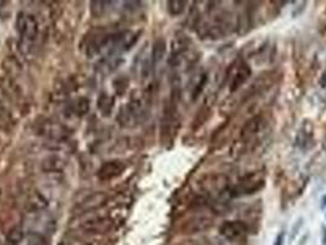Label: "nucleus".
<instances>
[{"label":"nucleus","mask_w":326,"mask_h":245,"mask_svg":"<svg viewBox=\"0 0 326 245\" xmlns=\"http://www.w3.org/2000/svg\"><path fill=\"white\" fill-rule=\"evenodd\" d=\"M145 114V107L142 99H131L127 106L120 109L118 114V121L123 128H134L142 120Z\"/></svg>","instance_id":"nucleus-3"},{"label":"nucleus","mask_w":326,"mask_h":245,"mask_svg":"<svg viewBox=\"0 0 326 245\" xmlns=\"http://www.w3.org/2000/svg\"><path fill=\"white\" fill-rule=\"evenodd\" d=\"M27 245H49V243L44 235L32 232L27 235Z\"/></svg>","instance_id":"nucleus-20"},{"label":"nucleus","mask_w":326,"mask_h":245,"mask_svg":"<svg viewBox=\"0 0 326 245\" xmlns=\"http://www.w3.org/2000/svg\"><path fill=\"white\" fill-rule=\"evenodd\" d=\"M323 244L326 245V227L324 228V232H323Z\"/></svg>","instance_id":"nucleus-26"},{"label":"nucleus","mask_w":326,"mask_h":245,"mask_svg":"<svg viewBox=\"0 0 326 245\" xmlns=\"http://www.w3.org/2000/svg\"><path fill=\"white\" fill-rule=\"evenodd\" d=\"M16 30L20 36L21 47L25 52H31L38 36V22L31 14L20 13L16 18Z\"/></svg>","instance_id":"nucleus-1"},{"label":"nucleus","mask_w":326,"mask_h":245,"mask_svg":"<svg viewBox=\"0 0 326 245\" xmlns=\"http://www.w3.org/2000/svg\"><path fill=\"white\" fill-rule=\"evenodd\" d=\"M166 52H167V45H166V41L159 38L154 42L153 48H152V54H151V60H152V65L156 67L158 65L159 63L163 60L165 58Z\"/></svg>","instance_id":"nucleus-14"},{"label":"nucleus","mask_w":326,"mask_h":245,"mask_svg":"<svg viewBox=\"0 0 326 245\" xmlns=\"http://www.w3.org/2000/svg\"><path fill=\"white\" fill-rule=\"evenodd\" d=\"M125 164L120 161H109L102 164L97 176L101 180H112L124 172Z\"/></svg>","instance_id":"nucleus-8"},{"label":"nucleus","mask_w":326,"mask_h":245,"mask_svg":"<svg viewBox=\"0 0 326 245\" xmlns=\"http://www.w3.org/2000/svg\"><path fill=\"white\" fill-rule=\"evenodd\" d=\"M248 225L243 221H228L219 228V233L229 242H238L248 234Z\"/></svg>","instance_id":"nucleus-6"},{"label":"nucleus","mask_w":326,"mask_h":245,"mask_svg":"<svg viewBox=\"0 0 326 245\" xmlns=\"http://www.w3.org/2000/svg\"><path fill=\"white\" fill-rule=\"evenodd\" d=\"M125 9H128V10H137V9L141 6V3L140 1H125Z\"/></svg>","instance_id":"nucleus-23"},{"label":"nucleus","mask_w":326,"mask_h":245,"mask_svg":"<svg viewBox=\"0 0 326 245\" xmlns=\"http://www.w3.org/2000/svg\"><path fill=\"white\" fill-rule=\"evenodd\" d=\"M320 86L321 87H326V70L324 71L323 76H321V79H320Z\"/></svg>","instance_id":"nucleus-25"},{"label":"nucleus","mask_w":326,"mask_h":245,"mask_svg":"<svg viewBox=\"0 0 326 245\" xmlns=\"http://www.w3.org/2000/svg\"><path fill=\"white\" fill-rule=\"evenodd\" d=\"M187 9V1L184 0H170L167 3V10L172 16H179Z\"/></svg>","instance_id":"nucleus-17"},{"label":"nucleus","mask_w":326,"mask_h":245,"mask_svg":"<svg viewBox=\"0 0 326 245\" xmlns=\"http://www.w3.org/2000/svg\"><path fill=\"white\" fill-rule=\"evenodd\" d=\"M98 108L103 115H109L113 108V99L106 93L101 94L100 99H98Z\"/></svg>","instance_id":"nucleus-18"},{"label":"nucleus","mask_w":326,"mask_h":245,"mask_svg":"<svg viewBox=\"0 0 326 245\" xmlns=\"http://www.w3.org/2000/svg\"><path fill=\"white\" fill-rule=\"evenodd\" d=\"M326 206V195L321 199V208H325Z\"/></svg>","instance_id":"nucleus-27"},{"label":"nucleus","mask_w":326,"mask_h":245,"mask_svg":"<svg viewBox=\"0 0 326 245\" xmlns=\"http://www.w3.org/2000/svg\"><path fill=\"white\" fill-rule=\"evenodd\" d=\"M48 205H49L48 200L40 191H35V193L31 194L27 200V207L30 208L31 212H37V211L44 210V208L48 207Z\"/></svg>","instance_id":"nucleus-12"},{"label":"nucleus","mask_w":326,"mask_h":245,"mask_svg":"<svg viewBox=\"0 0 326 245\" xmlns=\"http://www.w3.org/2000/svg\"><path fill=\"white\" fill-rule=\"evenodd\" d=\"M214 225V220L206 216H199V217L190 218L183 225V232L187 234H196L209 230Z\"/></svg>","instance_id":"nucleus-7"},{"label":"nucleus","mask_w":326,"mask_h":245,"mask_svg":"<svg viewBox=\"0 0 326 245\" xmlns=\"http://www.w3.org/2000/svg\"><path fill=\"white\" fill-rule=\"evenodd\" d=\"M206 82H207V75L204 72V74L199 77L197 82L195 84L194 89H193V99H194V101L200 96V94H201V92L204 91L205 86H206Z\"/></svg>","instance_id":"nucleus-21"},{"label":"nucleus","mask_w":326,"mask_h":245,"mask_svg":"<svg viewBox=\"0 0 326 245\" xmlns=\"http://www.w3.org/2000/svg\"><path fill=\"white\" fill-rule=\"evenodd\" d=\"M88 99L86 98H80L79 102L76 103V111H79L80 115H84L86 111H88Z\"/></svg>","instance_id":"nucleus-22"},{"label":"nucleus","mask_w":326,"mask_h":245,"mask_svg":"<svg viewBox=\"0 0 326 245\" xmlns=\"http://www.w3.org/2000/svg\"><path fill=\"white\" fill-rule=\"evenodd\" d=\"M232 71L231 80H229V91L232 93H234L236 91H238L241 86H243L247 80L252 76V69H250L249 65L247 63L240 62L236 65V67H232L229 69V72Z\"/></svg>","instance_id":"nucleus-5"},{"label":"nucleus","mask_w":326,"mask_h":245,"mask_svg":"<svg viewBox=\"0 0 326 245\" xmlns=\"http://www.w3.org/2000/svg\"><path fill=\"white\" fill-rule=\"evenodd\" d=\"M42 132L48 139L52 140H62L66 136V130L60 124H55V123H47L43 127Z\"/></svg>","instance_id":"nucleus-13"},{"label":"nucleus","mask_w":326,"mask_h":245,"mask_svg":"<svg viewBox=\"0 0 326 245\" xmlns=\"http://www.w3.org/2000/svg\"><path fill=\"white\" fill-rule=\"evenodd\" d=\"M64 168L65 161L59 156H48L42 162V169L45 173H59Z\"/></svg>","instance_id":"nucleus-11"},{"label":"nucleus","mask_w":326,"mask_h":245,"mask_svg":"<svg viewBox=\"0 0 326 245\" xmlns=\"http://www.w3.org/2000/svg\"><path fill=\"white\" fill-rule=\"evenodd\" d=\"M113 4L114 1H91V13L93 16H100L106 15L110 9L113 8Z\"/></svg>","instance_id":"nucleus-16"},{"label":"nucleus","mask_w":326,"mask_h":245,"mask_svg":"<svg viewBox=\"0 0 326 245\" xmlns=\"http://www.w3.org/2000/svg\"><path fill=\"white\" fill-rule=\"evenodd\" d=\"M109 223L107 222V220H103V218H90V220L85 221V222L81 224L85 232H100V230H106L108 228Z\"/></svg>","instance_id":"nucleus-15"},{"label":"nucleus","mask_w":326,"mask_h":245,"mask_svg":"<svg viewBox=\"0 0 326 245\" xmlns=\"http://www.w3.org/2000/svg\"><path fill=\"white\" fill-rule=\"evenodd\" d=\"M266 127V119L262 115H255L243 125L240 130V140L244 142H249L255 139L258 135L261 134Z\"/></svg>","instance_id":"nucleus-4"},{"label":"nucleus","mask_w":326,"mask_h":245,"mask_svg":"<svg viewBox=\"0 0 326 245\" xmlns=\"http://www.w3.org/2000/svg\"><path fill=\"white\" fill-rule=\"evenodd\" d=\"M106 202H107V195H106V194H92V195H90L83 201V203L80 205V208H81L84 212H88V211H93L96 210V208H100L101 206L105 205Z\"/></svg>","instance_id":"nucleus-10"},{"label":"nucleus","mask_w":326,"mask_h":245,"mask_svg":"<svg viewBox=\"0 0 326 245\" xmlns=\"http://www.w3.org/2000/svg\"><path fill=\"white\" fill-rule=\"evenodd\" d=\"M23 239V232L21 228L15 227L6 235V242L9 245H19Z\"/></svg>","instance_id":"nucleus-19"},{"label":"nucleus","mask_w":326,"mask_h":245,"mask_svg":"<svg viewBox=\"0 0 326 245\" xmlns=\"http://www.w3.org/2000/svg\"><path fill=\"white\" fill-rule=\"evenodd\" d=\"M265 186V178L260 173H252L245 176L236 186L231 188L228 195L231 198H240V196L253 195L259 193Z\"/></svg>","instance_id":"nucleus-2"},{"label":"nucleus","mask_w":326,"mask_h":245,"mask_svg":"<svg viewBox=\"0 0 326 245\" xmlns=\"http://www.w3.org/2000/svg\"><path fill=\"white\" fill-rule=\"evenodd\" d=\"M284 243V232H281L277 234L276 239H275L274 245H283Z\"/></svg>","instance_id":"nucleus-24"},{"label":"nucleus","mask_w":326,"mask_h":245,"mask_svg":"<svg viewBox=\"0 0 326 245\" xmlns=\"http://www.w3.org/2000/svg\"><path fill=\"white\" fill-rule=\"evenodd\" d=\"M313 145V127L310 121H304V124L297 133L296 146L301 150L310 149Z\"/></svg>","instance_id":"nucleus-9"}]
</instances>
